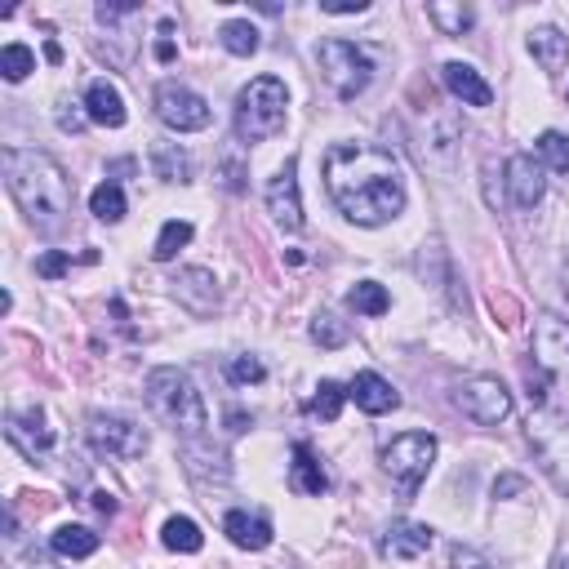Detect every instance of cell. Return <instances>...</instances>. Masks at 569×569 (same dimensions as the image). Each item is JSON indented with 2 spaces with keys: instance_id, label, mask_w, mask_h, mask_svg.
I'll use <instances>...</instances> for the list:
<instances>
[{
  "instance_id": "1",
  "label": "cell",
  "mask_w": 569,
  "mask_h": 569,
  "mask_svg": "<svg viewBox=\"0 0 569 569\" xmlns=\"http://www.w3.org/2000/svg\"><path fill=\"white\" fill-rule=\"evenodd\" d=\"M325 187L338 213L356 228H383L405 209L400 165L374 142H334L325 152Z\"/></svg>"
},
{
  "instance_id": "2",
  "label": "cell",
  "mask_w": 569,
  "mask_h": 569,
  "mask_svg": "<svg viewBox=\"0 0 569 569\" xmlns=\"http://www.w3.org/2000/svg\"><path fill=\"white\" fill-rule=\"evenodd\" d=\"M5 165V187L10 196L19 200V209L40 228V232H54L67 213H71V178L62 174V165L49 156V152H36V148H5L0 156Z\"/></svg>"
},
{
  "instance_id": "3",
  "label": "cell",
  "mask_w": 569,
  "mask_h": 569,
  "mask_svg": "<svg viewBox=\"0 0 569 569\" xmlns=\"http://www.w3.org/2000/svg\"><path fill=\"white\" fill-rule=\"evenodd\" d=\"M142 396H148V409L170 427L174 437L183 441H200L205 427H209V409L196 392V383L174 370V365H161L148 374V383H142Z\"/></svg>"
},
{
  "instance_id": "4",
  "label": "cell",
  "mask_w": 569,
  "mask_h": 569,
  "mask_svg": "<svg viewBox=\"0 0 569 569\" xmlns=\"http://www.w3.org/2000/svg\"><path fill=\"white\" fill-rule=\"evenodd\" d=\"M290 116V90L280 77H254L236 94V138L241 142H267L284 129Z\"/></svg>"
},
{
  "instance_id": "5",
  "label": "cell",
  "mask_w": 569,
  "mask_h": 569,
  "mask_svg": "<svg viewBox=\"0 0 569 569\" xmlns=\"http://www.w3.org/2000/svg\"><path fill=\"white\" fill-rule=\"evenodd\" d=\"M316 58H321V71H325L329 90H334L342 103L361 98V94L370 90V81H374V54H370L365 45H356V40L329 36V40H321Z\"/></svg>"
},
{
  "instance_id": "6",
  "label": "cell",
  "mask_w": 569,
  "mask_h": 569,
  "mask_svg": "<svg viewBox=\"0 0 569 569\" xmlns=\"http://www.w3.org/2000/svg\"><path fill=\"white\" fill-rule=\"evenodd\" d=\"M437 463V437L432 432H405L392 445H383V472L392 476L400 498H414Z\"/></svg>"
},
{
  "instance_id": "7",
  "label": "cell",
  "mask_w": 569,
  "mask_h": 569,
  "mask_svg": "<svg viewBox=\"0 0 569 569\" xmlns=\"http://www.w3.org/2000/svg\"><path fill=\"white\" fill-rule=\"evenodd\" d=\"M525 437H530L543 472L556 480V489L569 493V414L565 409H534Z\"/></svg>"
},
{
  "instance_id": "8",
  "label": "cell",
  "mask_w": 569,
  "mask_h": 569,
  "mask_svg": "<svg viewBox=\"0 0 569 569\" xmlns=\"http://www.w3.org/2000/svg\"><path fill=\"white\" fill-rule=\"evenodd\" d=\"M454 405H458L476 427H498V422L512 418V392L498 383V379H489V374H476V379L458 383Z\"/></svg>"
},
{
  "instance_id": "9",
  "label": "cell",
  "mask_w": 569,
  "mask_h": 569,
  "mask_svg": "<svg viewBox=\"0 0 569 569\" xmlns=\"http://www.w3.org/2000/svg\"><path fill=\"white\" fill-rule=\"evenodd\" d=\"M152 103H156L161 125H170L174 133H196V129H209V120H213L209 103H205L196 90L174 85V81L156 85V98H152Z\"/></svg>"
},
{
  "instance_id": "10",
  "label": "cell",
  "mask_w": 569,
  "mask_h": 569,
  "mask_svg": "<svg viewBox=\"0 0 569 569\" xmlns=\"http://www.w3.org/2000/svg\"><path fill=\"white\" fill-rule=\"evenodd\" d=\"M90 445L107 458H138L148 454V432L120 414H90Z\"/></svg>"
},
{
  "instance_id": "11",
  "label": "cell",
  "mask_w": 569,
  "mask_h": 569,
  "mask_svg": "<svg viewBox=\"0 0 569 569\" xmlns=\"http://www.w3.org/2000/svg\"><path fill=\"white\" fill-rule=\"evenodd\" d=\"M267 213L280 232H303V196H299V161H284V170L267 183Z\"/></svg>"
},
{
  "instance_id": "12",
  "label": "cell",
  "mask_w": 569,
  "mask_h": 569,
  "mask_svg": "<svg viewBox=\"0 0 569 569\" xmlns=\"http://www.w3.org/2000/svg\"><path fill=\"white\" fill-rule=\"evenodd\" d=\"M534 361L556 379L569 374V321H560L551 312H543L534 321Z\"/></svg>"
},
{
  "instance_id": "13",
  "label": "cell",
  "mask_w": 569,
  "mask_h": 569,
  "mask_svg": "<svg viewBox=\"0 0 569 569\" xmlns=\"http://www.w3.org/2000/svg\"><path fill=\"white\" fill-rule=\"evenodd\" d=\"M5 437L14 450H23L27 458H45L54 450V427L45 418V409H23L5 418Z\"/></svg>"
},
{
  "instance_id": "14",
  "label": "cell",
  "mask_w": 569,
  "mask_h": 569,
  "mask_svg": "<svg viewBox=\"0 0 569 569\" xmlns=\"http://www.w3.org/2000/svg\"><path fill=\"white\" fill-rule=\"evenodd\" d=\"M170 284H174V299H178L191 316H209L213 307H219V280H213L205 267H183Z\"/></svg>"
},
{
  "instance_id": "15",
  "label": "cell",
  "mask_w": 569,
  "mask_h": 569,
  "mask_svg": "<svg viewBox=\"0 0 569 569\" xmlns=\"http://www.w3.org/2000/svg\"><path fill=\"white\" fill-rule=\"evenodd\" d=\"M347 400H356V409H365V414H392L396 405H400V392L383 379V374H374V370H361L351 383H347Z\"/></svg>"
},
{
  "instance_id": "16",
  "label": "cell",
  "mask_w": 569,
  "mask_h": 569,
  "mask_svg": "<svg viewBox=\"0 0 569 569\" xmlns=\"http://www.w3.org/2000/svg\"><path fill=\"white\" fill-rule=\"evenodd\" d=\"M508 191H512L516 209H534V205L543 200V191H547V170H543L534 156L516 152V156L508 161Z\"/></svg>"
},
{
  "instance_id": "17",
  "label": "cell",
  "mask_w": 569,
  "mask_h": 569,
  "mask_svg": "<svg viewBox=\"0 0 569 569\" xmlns=\"http://www.w3.org/2000/svg\"><path fill=\"white\" fill-rule=\"evenodd\" d=\"M441 81H445V90H450L463 107H489V103H493V90L485 85V77H480L472 62H445V67H441Z\"/></svg>"
},
{
  "instance_id": "18",
  "label": "cell",
  "mask_w": 569,
  "mask_h": 569,
  "mask_svg": "<svg viewBox=\"0 0 569 569\" xmlns=\"http://www.w3.org/2000/svg\"><path fill=\"white\" fill-rule=\"evenodd\" d=\"M432 525H418V521H396L387 534H383V556L392 560H418L427 547H432Z\"/></svg>"
},
{
  "instance_id": "19",
  "label": "cell",
  "mask_w": 569,
  "mask_h": 569,
  "mask_svg": "<svg viewBox=\"0 0 569 569\" xmlns=\"http://www.w3.org/2000/svg\"><path fill=\"white\" fill-rule=\"evenodd\" d=\"M85 116L94 125H107V129H120L125 125V98L112 81H90L85 90Z\"/></svg>"
},
{
  "instance_id": "20",
  "label": "cell",
  "mask_w": 569,
  "mask_h": 569,
  "mask_svg": "<svg viewBox=\"0 0 569 569\" xmlns=\"http://www.w3.org/2000/svg\"><path fill=\"white\" fill-rule=\"evenodd\" d=\"M223 534L236 547H245V551H263L271 543V521L263 512H228L223 516Z\"/></svg>"
},
{
  "instance_id": "21",
  "label": "cell",
  "mask_w": 569,
  "mask_h": 569,
  "mask_svg": "<svg viewBox=\"0 0 569 569\" xmlns=\"http://www.w3.org/2000/svg\"><path fill=\"white\" fill-rule=\"evenodd\" d=\"M290 485L299 489V493H307V498H321L325 489H329V476H325V467H321V458L307 450V445H294V463H290Z\"/></svg>"
},
{
  "instance_id": "22",
  "label": "cell",
  "mask_w": 569,
  "mask_h": 569,
  "mask_svg": "<svg viewBox=\"0 0 569 569\" xmlns=\"http://www.w3.org/2000/svg\"><path fill=\"white\" fill-rule=\"evenodd\" d=\"M530 54L538 58L543 71H560L569 62V36L556 27H538V32H530Z\"/></svg>"
},
{
  "instance_id": "23",
  "label": "cell",
  "mask_w": 569,
  "mask_h": 569,
  "mask_svg": "<svg viewBox=\"0 0 569 569\" xmlns=\"http://www.w3.org/2000/svg\"><path fill=\"white\" fill-rule=\"evenodd\" d=\"M49 547H54V556L85 560V556H94V551H98V534H94V530H85V525H58V530H54V538H49Z\"/></svg>"
},
{
  "instance_id": "24",
  "label": "cell",
  "mask_w": 569,
  "mask_h": 569,
  "mask_svg": "<svg viewBox=\"0 0 569 569\" xmlns=\"http://www.w3.org/2000/svg\"><path fill=\"white\" fill-rule=\"evenodd\" d=\"M152 170H156V178H165V183H191V156L178 148V142H156L152 148Z\"/></svg>"
},
{
  "instance_id": "25",
  "label": "cell",
  "mask_w": 569,
  "mask_h": 569,
  "mask_svg": "<svg viewBox=\"0 0 569 569\" xmlns=\"http://www.w3.org/2000/svg\"><path fill=\"white\" fill-rule=\"evenodd\" d=\"M347 307L361 312V316H383L392 307V294L383 290L379 280H356L351 290H347Z\"/></svg>"
},
{
  "instance_id": "26",
  "label": "cell",
  "mask_w": 569,
  "mask_h": 569,
  "mask_svg": "<svg viewBox=\"0 0 569 569\" xmlns=\"http://www.w3.org/2000/svg\"><path fill=\"white\" fill-rule=\"evenodd\" d=\"M161 543H165L170 551L196 556V551L205 547V534H200V525H196L191 516H170V521H165V534H161Z\"/></svg>"
},
{
  "instance_id": "27",
  "label": "cell",
  "mask_w": 569,
  "mask_h": 569,
  "mask_svg": "<svg viewBox=\"0 0 569 569\" xmlns=\"http://www.w3.org/2000/svg\"><path fill=\"white\" fill-rule=\"evenodd\" d=\"M219 40H223V49H228V54H236V58H249V54H258V45H263L258 27H254V23H245V19L223 23V27H219Z\"/></svg>"
},
{
  "instance_id": "28",
  "label": "cell",
  "mask_w": 569,
  "mask_h": 569,
  "mask_svg": "<svg viewBox=\"0 0 569 569\" xmlns=\"http://www.w3.org/2000/svg\"><path fill=\"white\" fill-rule=\"evenodd\" d=\"M125 191L116 187V183H98L94 187V196H90V213H94V219L98 223H120L125 219Z\"/></svg>"
},
{
  "instance_id": "29",
  "label": "cell",
  "mask_w": 569,
  "mask_h": 569,
  "mask_svg": "<svg viewBox=\"0 0 569 569\" xmlns=\"http://www.w3.org/2000/svg\"><path fill=\"white\" fill-rule=\"evenodd\" d=\"M427 19L441 27V36H463V32H472V23H476V14H472L467 5H445V0L427 5Z\"/></svg>"
},
{
  "instance_id": "30",
  "label": "cell",
  "mask_w": 569,
  "mask_h": 569,
  "mask_svg": "<svg viewBox=\"0 0 569 569\" xmlns=\"http://www.w3.org/2000/svg\"><path fill=\"white\" fill-rule=\"evenodd\" d=\"M534 152L547 161L551 174H569V138H565L560 129H543V133L534 138Z\"/></svg>"
},
{
  "instance_id": "31",
  "label": "cell",
  "mask_w": 569,
  "mask_h": 569,
  "mask_svg": "<svg viewBox=\"0 0 569 569\" xmlns=\"http://www.w3.org/2000/svg\"><path fill=\"white\" fill-rule=\"evenodd\" d=\"M32 71H36V54L27 45H5V49H0V77H5L10 85L27 81Z\"/></svg>"
},
{
  "instance_id": "32",
  "label": "cell",
  "mask_w": 569,
  "mask_h": 569,
  "mask_svg": "<svg viewBox=\"0 0 569 569\" xmlns=\"http://www.w3.org/2000/svg\"><path fill=\"white\" fill-rule=\"evenodd\" d=\"M183 245H191V223H183V219H170L165 228H161V236H156V245H152V258L156 263H170Z\"/></svg>"
},
{
  "instance_id": "33",
  "label": "cell",
  "mask_w": 569,
  "mask_h": 569,
  "mask_svg": "<svg viewBox=\"0 0 569 569\" xmlns=\"http://www.w3.org/2000/svg\"><path fill=\"white\" fill-rule=\"evenodd\" d=\"M342 400H347V392H342L338 383H329V379H325V383L316 387V396H312V409H316L325 422H334V418L342 414Z\"/></svg>"
},
{
  "instance_id": "34",
  "label": "cell",
  "mask_w": 569,
  "mask_h": 569,
  "mask_svg": "<svg viewBox=\"0 0 569 569\" xmlns=\"http://www.w3.org/2000/svg\"><path fill=\"white\" fill-rule=\"evenodd\" d=\"M312 342H321V347H342V342H347V325H342L338 316L321 312V316L312 321Z\"/></svg>"
},
{
  "instance_id": "35",
  "label": "cell",
  "mask_w": 569,
  "mask_h": 569,
  "mask_svg": "<svg viewBox=\"0 0 569 569\" xmlns=\"http://www.w3.org/2000/svg\"><path fill=\"white\" fill-rule=\"evenodd\" d=\"M228 379L241 383V387H245V383H263V379H267V365L258 361V356H236V361L228 365Z\"/></svg>"
},
{
  "instance_id": "36",
  "label": "cell",
  "mask_w": 569,
  "mask_h": 569,
  "mask_svg": "<svg viewBox=\"0 0 569 569\" xmlns=\"http://www.w3.org/2000/svg\"><path fill=\"white\" fill-rule=\"evenodd\" d=\"M450 556H454V569H498V565H493L485 551H476V547H463V543H458Z\"/></svg>"
},
{
  "instance_id": "37",
  "label": "cell",
  "mask_w": 569,
  "mask_h": 569,
  "mask_svg": "<svg viewBox=\"0 0 569 569\" xmlns=\"http://www.w3.org/2000/svg\"><path fill=\"white\" fill-rule=\"evenodd\" d=\"M10 569H58L45 551H19V556H10Z\"/></svg>"
},
{
  "instance_id": "38",
  "label": "cell",
  "mask_w": 569,
  "mask_h": 569,
  "mask_svg": "<svg viewBox=\"0 0 569 569\" xmlns=\"http://www.w3.org/2000/svg\"><path fill=\"white\" fill-rule=\"evenodd\" d=\"M58 129H62V133H81V129H85V116L71 107V103H62V107H58Z\"/></svg>"
},
{
  "instance_id": "39",
  "label": "cell",
  "mask_w": 569,
  "mask_h": 569,
  "mask_svg": "<svg viewBox=\"0 0 569 569\" xmlns=\"http://www.w3.org/2000/svg\"><path fill=\"white\" fill-rule=\"evenodd\" d=\"M321 10H325V14H334V19H342V14H365L370 5H365V0H325Z\"/></svg>"
},
{
  "instance_id": "40",
  "label": "cell",
  "mask_w": 569,
  "mask_h": 569,
  "mask_svg": "<svg viewBox=\"0 0 569 569\" xmlns=\"http://www.w3.org/2000/svg\"><path fill=\"white\" fill-rule=\"evenodd\" d=\"M67 263H71V258H67V254H45V258H40V263H36V271H40V276H49V280H54V276H62V271H67Z\"/></svg>"
},
{
  "instance_id": "41",
  "label": "cell",
  "mask_w": 569,
  "mask_h": 569,
  "mask_svg": "<svg viewBox=\"0 0 569 569\" xmlns=\"http://www.w3.org/2000/svg\"><path fill=\"white\" fill-rule=\"evenodd\" d=\"M508 493H525V480H521V476H503V480H493V498H508Z\"/></svg>"
},
{
  "instance_id": "42",
  "label": "cell",
  "mask_w": 569,
  "mask_h": 569,
  "mask_svg": "<svg viewBox=\"0 0 569 569\" xmlns=\"http://www.w3.org/2000/svg\"><path fill=\"white\" fill-rule=\"evenodd\" d=\"M94 508H98V512H103V516H116V498H112V493H103V489H98V493H94Z\"/></svg>"
},
{
  "instance_id": "43",
  "label": "cell",
  "mask_w": 569,
  "mask_h": 569,
  "mask_svg": "<svg viewBox=\"0 0 569 569\" xmlns=\"http://www.w3.org/2000/svg\"><path fill=\"white\" fill-rule=\"evenodd\" d=\"M156 58L170 62V58H174V40H161V45H156Z\"/></svg>"
},
{
  "instance_id": "44",
  "label": "cell",
  "mask_w": 569,
  "mask_h": 569,
  "mask_svg": "<svg viewBox=\"0 0 569 569\" xmlns=\"http://www.w3.org/2000/svg\"><path fill=\"white\" fill-rule=\"evenodd\" d=\"M228 422H232V432H245V422H249V418H245V414H228Z\"/></svg>"
},
{
  "instance_id": "45",
  "label": "cell",
  "mask_w": 569,
  "mask_h": 569,
  "mask_svg": "<svg viewBox=\"0 0 569 569\" xmlns=\"http://www.w3.org/2000/svg\"><path fill=\"white\" fill-rule=\"evenodd\" d=\"M560 280H565V284H560V290H565V299H569V263H565V271H560Z\"/></svg>"
},
{
  "instance_id": "46",
  "label": "cell",
  "mask_w": 569,
  "mask_h": 569,
  "mask_svg": "<svg viewBox=\"0 0 569 569\" xmlns=\"http://www.w3.org/2000/svg\"><path fill=\"white\" fill-rule=\"evenodd\" d=\"M560 569H569V556H565V560H560Z\"/></svg>"
}]
</instances>
